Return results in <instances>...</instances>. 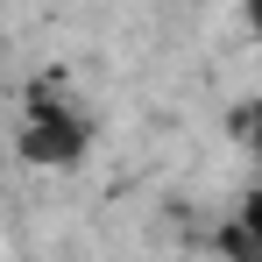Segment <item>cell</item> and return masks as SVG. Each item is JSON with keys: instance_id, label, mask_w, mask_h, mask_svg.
I'll return each mask as SVG.
<instances>
[{"instance_id": "6da1fadb", "label": "cell", "mask_w": 262, "mask_h": 262, "mask_svg": "<svg viewBox=\"0 0 262 262\" xmlns=\"http://www.w3.org/2000/svg\"><path fill=\"white\" fill-rule=\"evenodd\" d=\"M92 149V106L71 92L64 71H43L21 92V121H14V156L36 170H71Z\"/></svg>"}, {"instance_id": "7a4b0ae2", "label": "cell", "mask_w": 262, "mask_h": 262, "mask_svg": "<svg viewBox=\"0 0 262 262\" xmlns=\"http://www.w3.org/2000/svg\"><path fill=\"white\" fill-rule=\"evenodd\" d=\"M213 248H220L227 262H262V248H255V213H241L234 227H220V234H213Z\"/></svg>"}]
</instances>
